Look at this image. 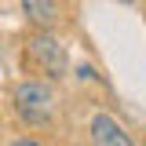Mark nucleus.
I'll return each mask as SVG.
<instances>
[{
	"instance_id": "nucleus-3",
	"label": "nucleus",
	"mask_w": 146,
	"mask_h": 146,
	"mask_svg": "<svg viewBox=\"0 0 146 146\" xmlns=\"http://www.w3.org/2000/svg\"><path fill=\"white\" fill-rule=\"evenodd\" d=\"M88 131H91V143L95 146H135V139L124 131V124L113 113H95Z\"/></svg>"
},
{
	"instance_id": "nucleus-1",
	"label": "nucleus",
	"mask_w": 146,
	"mask_h": 146,
	"mask_svg": "<svg viewBox=\"0 0 146 146\" xmlns=\"http://www.w3.org/2000/svg\"><path fill=\"white\" fill-rule=\"evenodd\" d=\"M15 113L29 128H48L55 121V91L48 80H22L15 84Z\"/></svg>"
},
{
	"instance_id": "nucleus-4",
	"label": "nucleus",
	"mask_w": 146,
	"mask_h": 146,
	"mask_svg": "<svg viewBox=\"0 0 146 146\" xmlns=\"http://www.w3.org/2000/svg\"><path fill=\"white\" fill-rule=\"evenodd\" d=\"M22 15L36 29H55L58 26V0H22Z\"/></svg>"
},
{
	"instance_id": "nucleus-5",
	"label": "nucleus",
	"mask_w": 146,
	"mask_h": 146,
	"mask_svg": "<svg viewBox=\"0 0 146 146\" xmlns=\"http://www.w3.org/2000/svg\"><path fill=\"white\" fill-rule=\"evenodd\" d=\"M11 146H40V143H36V139H15Z\"/></svg>"
},
{
	"instance_id": "nucleus-2",
	"label": "nucleus",
	"mask_w": 146,
	"mask_h": 146,
	"mask_svg": "<svg viewBox=\"0 0 146 146\" xmlns=\"http://www.w3.org/2000/svg\"><path fill=\"white\" fill-rule=\"evenodd\" d=\"M26 55H29V66L36 73H44L48 80H62L66 70H70V58H66V48L58 44V36L51 29H36L26 44Z\"/></svg>"
}]
</instances>
